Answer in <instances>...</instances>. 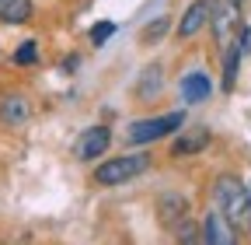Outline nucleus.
<instances>
[{"instance_id": "1", "label": "nucleus", "mask_w": 251, "mask_h": 245, "mask_svg": "<svg viewBox=\"0 0 251 245\" xmlns=\"http://www.w3.org/2000/svg\"><path fill=\"white\" fill-rule=\"evenodd\" d=\"M213 207L230 221L237 235H251V196L248 182H241L234 172H220L213 179Z\"/></svg>"}, {"instance_id": "2", "label": "nucleus", "mask_w": 251, "mask_h": 245, "mask_svg": "<svg viewBox=\"0 0 251 245\" xmlns=\"http://www.w3.org/2000/svg\"><path fill=\"white\" fill-rule=\"evenodd\" d=\"M153 168V154L147 151H129V154H115V158H105L101 165H94L91 172V182L101 189H115V186H126L140 175H147Z\"/></svg>"}, {"instance_id": "3", "label": "nucleus", "mask_w": 251, "mask_h": 245, "mask_svg": "<svg viewBox=\"0 0 251 245\" xmlns=\"http://www.w3.org/2000/svg\"><path fill=\"white\" fill-rule=\"evenodd\" d=\"M181 126H185V112L175 109V112H161V116L133 119L129 130H126V140H129L133 147H147V144H157L164 137H175Z\"/></svg>"}, {"instance_id": "4", "label": "nucleus", "mask_w": 251, "mask_h": 245, "mask_svg": "<svg viewBox=\"0 0 251 245\" xmlns=\"http://www.w3.org/2000/svg\"><path fill=\"white\" fill-rule=\"evenodd\" d=\"M241 14H244V4H241V0H213L209 32H213L216 49H224L227 42H234V35L241 32Z\"/></svg>"}, {"instance_id": "5", "label": "nucleus", "mask_w": 251, "mask_h": 245, "mask_svg": "<svg viewBox=\"0 0 251 245\" xmlns=\"http://www.w3.org/2000/svg\"><path fill=\"white\" fill-rule=\"evenodd\" d=\"M112 147V130L105 126V122H94V126H87V130H80V137L74 140V158L77 161H98V158H105V151Z\"/></svg>"}, {"instance_id": "6", "label": "nucleus", "mask_w": 251, "mask_h": 245, "mask_svg": "<svg viewBox=\"0 0 251 245\" xmlns=\"http://www.w3.org/2000/svg\"><path fill=\"white\" fill-rule=\"evenodd\" d=\"M209 144H213L209 126H188V130H178L175 140H171V158H175V161H181V158H199Z\"/></svg>"}, {"instance_id": "7", "label": "nucleus", "mask_w": 251, "mask_h": 245, "mask_svg": "<svg viewBox=\"0 0 251 245\" xmlns=\"http://www.w3.org/2000/svg\"><path fill=\"white\" fill-rule=\"evenodd\" d=\"M209 14H213V0H192L185 11H181V18H178V25H175V35H178V42H188V39H196L202 28L209 25Z\"/></svg>"}, {"instance_id": "8", "label": "nucleus", "mask_w": 251, "mask_h": 245, "mask_svg": "<svg viewBox=\"0 0 251 245\" xmlns=\"http://www.w3.org/2000/svg\"><path fill=\"white\" fill-rule=\"evenodd\" d=\"M153 210H157V221H161L168 231H175L181 221L192 217V207H188V200L181 193H161L157 203H153Z\"/></svg>"}, {"instance_id": "9", "label": "nucleus", "mask_w": 251, "mask_h": 245, "mask_svg": "<svg viewBox=\"0 0 251 245\" xmlns=\"http://www.w3.org/2000/svg\"><path fill=\"white\" fill-rule=\"evenodd\" d=\"M199 228H202V245H237V238H241V235L230 228V221H227L216 207L202 217Z\"/></svg>"}, {"instance_id": "10", "label": "nucleus", "mask_w": 251, "mask_h": 245, "mask_svg": "<svg viewBox=\"0 0 251 245\" xmlns=\"http://www.w3.org/2000/svg\"><path fill=\"white\" fill-rule=\"evenodd\" d=\"M31 119V98L25 91H4L0 95V122L4 126H25Z\"/></svg>"}, {"instance_id": "11", "label": "nucleus", "mask_w": 251, "mask_h": 245, "mask_svg": "<svg viewBox=\"0 0 251 245\" xmlns=\"http://www.w3.org/2000/svg\"><path fill=\"white\" fill-rule=\"evenodd\" d=\"M241 60H244V49H241V42H237V39H234V42H227L224 49H220V88H224L227 95L237 88Z\"/></svg>"}, {"instance_id": "12", "label": "nucleus", "mask_w": 251, "mask_h": 245, "mask_svg": "<svg viewBox=\"0 0 251 245\" xmlns=\"http://www.w3.org/2000/svg\"><path fill=\"white\" fill-rule=\"evenodd\" d=\"M209 95H213V81L206 70H188L181 77V102L185 105H202V102H209Z\"/></svg>"}, {"instance_id": "13", "label": "nucleus", "mask_w": 251, "mask_h": 245, "mask_svg": "<svg viewBox=\"0 0 251 245\" xmlns=\"http://www.w3.org/2000/svg\"><path fill=\"white\" fill-rule=\"evenodd\" d=\"M35 18V0H0V25H28Z\"/></svg>"}, {"instance_id": "14", "label": "nucleus", "mask_w": 251, "mask_h": 245, "mask_svg": "<svg viewBox=\"0 0 251 245\" xmlns=\"http://www.w3.org/2000/svg\"><path fill=\"white\" fill-rule=\"evenodd\" d=\"M164 88V67L161 63H150L147 70H143V77L136 81V98H157V91Z\"/></svg>"}, {"instance_id": "15", "label": "nucleus", "mask_w": 251, "mask_h": 245, "mask_svg": "<svg viewBox=\"0 0 251 245\" xmlns=\"http://www.w3.org/2000/svg\"><path fill=\"white\" fill-rule=\"evenodd\" d=\"M168 32H171V18H168V14H161V18H153L150 25H143L140 42H143V46H157V42H161Z\"/></svg>"}, {"instance_id": "16", "label": "nucleus", "mask_w": 251, "mask_h": 245, "mask_svg": "<svg viewBox=\"0 0 251 245\" xmlns=\"http://www.w3.org/2000/svg\"><path fill=\"white\" fill-rule=\"evenodd\" d=\"M11 63H14V67H35V63H39V42H35V39L18 42V49L11 53Z\"/></svg>"}, {"instance_id": "17", "label": "nucleus", "mask_w": 251, "mask_h": 245, "mask_svg": "<svg viewBox=\"0 0 251 245\" xmlns=\"http://www.w3.org/2000/svg\"><path fill=\"white\" fill-rule=\"evenodd\" d=\"M119 32V25L115 21H98V25H91V32H87V42L94 46V49H101L112 35Z\"/></svg>"}, {"instance_id": "18", "label": "nucleus", "mask_w": 251, "mask_h": 245, "mask_svg": "<svg viewBox=\"0 0 251 245\" xmlns=\"http://www.w3.org/2000/svg\"><path fill=\"white\" fill-rule=\"evenodd\" d=\"M77 67H80V56H67V60H63V67H59V70H63V74H74Z\"/></svg>"}, {"instance_id": "19", "label": "nucleus", "mask_w": 251, "mask_h": 245, "mask_svg": "<svg viewBox=\"0 0 251 245\" xmlns=\"http://www.w3.org/2000/svg\"><path fill=\"white\" fill-rule=\"evenodd\" d=\"M248 196H251V179H248Z\"/></svg>"}, {"instance_id": "20", "label": "nucleus", "mask_w": 251, "mask_h": 245, "mask_svg": "<svg viewBox=\"0 0 251 245\" xmlns=\"http://www.w3.org/2000/svg\"><path fill=\"white\" fill-rule=\"evenodd\" d=\"M241 4H244V0H241Z\"/></svg>"}]
</instances>
